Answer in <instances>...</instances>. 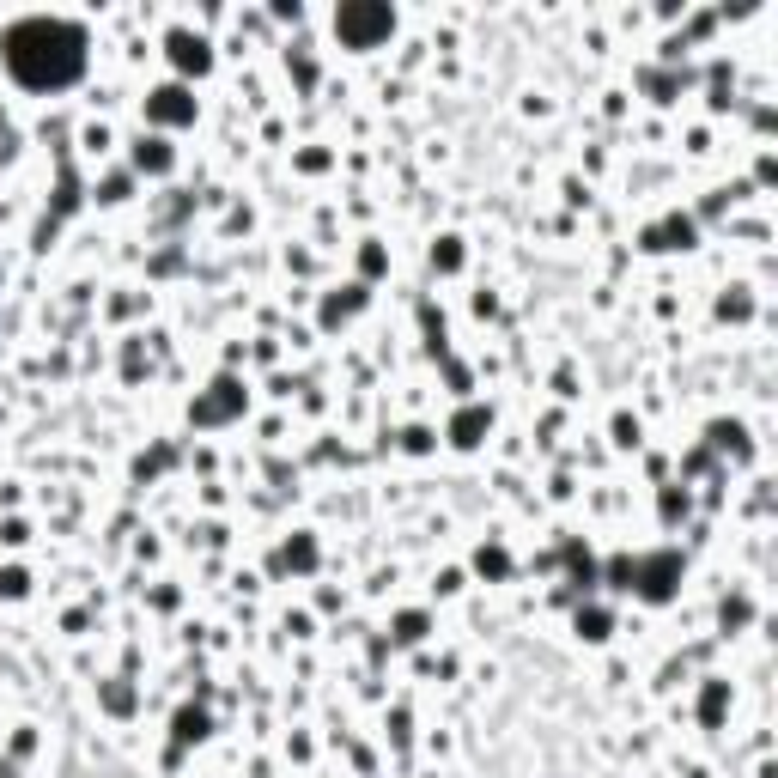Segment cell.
Returning <instances> with one entry per match:
<instances>
[{
    "label": "cell",
    "instance_id": "cell-4",
    "mask_svg": "<svg viewBox=\"0 0 778 778\" xmlns=\"http://www.w3.org/2000/svg\"><path fill=\"white\" fill-rule=\"evenodd\" d=\"M171 55H177V67H195V73L207 67V43H201V37H189V31H177V37H171Z\"/></svg>",
    "mask_w": 778,
    "mask_h": 778
},
{
    "label": "cell",
    "instance_id": "cell-1",
    "mask_svg": "<svg viewBox=\"0 0 778 778\" xmlns=\"http://www.w3.org/2000/svg\"><path fill=\"white\" fill-rule=\"evenodd\" d=\"M80 31L61 19H25L7 31V67L25 86H67L80 73Z\"/></svg>",
    "mask_w": 778,
    "mask_h": 778
},
{
    "label": "cell",
    "instance_id": "cell-2",
    "mask_svg": "<svg viewBox=\"0 0 778 778\" xmlns=\"http://www.w3.org/2000/svg\"><path fill=\"white\" fill-rule=\"evenodd\" d=\"M335 31H341L353 49H371L377 37L396 31V13H389V7H341V13H335Z\"/></svg>",
    "mask_w": 778,
    "mask_h": 778
},
{
    "label": "cell",
    "instance_id": "cell-3",
    "mask_svg": "<svg viewBox=\"0 0 778 778\" xmlns=\"http://www.w3.org/2000/svg\"><path fill=\"white\" fill-rule=\"evenodd\" d=\"M152 116H159V122H189L195 104H189L183 86H165V92H152Z\"/></svg>",
    "mask_w": 778,
    "mask_h": 778
}]
</instances>
